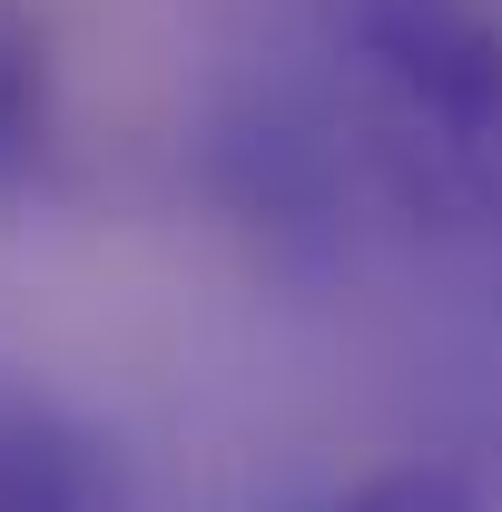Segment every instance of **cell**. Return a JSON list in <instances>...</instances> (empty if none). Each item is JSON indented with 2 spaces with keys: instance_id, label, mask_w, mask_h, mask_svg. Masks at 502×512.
Instances as JSON below:
<instances>
[{
  "instance_id": "obj_2",
  "label": "cell",
  "mask_w": 502,
  "mask_h": 512,
  "mask_svg": "<svg viewBox=\"0 0 502 512\" xmlns=\"http://www.w3.org/2000/svg\"><path fill=\"white\" fill-rule=\"evenodd\" d=\"M0 512H128L119 444L10 365H0Z\"/></svg>"
},
{
  "instance_id": "obj_1",
  "label": "cell",
  "mask_w": 502,
  "mask_h": 512,
  "mask_svg": "<svg viewBox=\"0 0 502 512\" xmlns=\"http://www.w3.org/2000/svg\"><path fill=\"white\" fill-rule=\"evenodd\" d=\"M375 158L424 217H502V20L483 0H345Z\"/></svg>"
},
{
  "instance_id": "obj_3",
  "label": "cell",
  "mask_w": 502,
  "mask_h": 512,
  "mask_svg": "<svg viewBox=\"0 0 502 512\" xmlns=\"http://www.w3.org/2000/svg\"><path fill=\"white\" fill-rule=\"evenodd\" d=\"M50 119H60V79H50V40L0 10V197H20L50 158Z\"/></svg>"
},
{
  "instance_id": "obj_4",
  "label": "cell",
  "mask_w": 502,
  "mask_h": 512,
  "mask_svg": "<svg viewBox=\"0 0 502 512\" xmlns=\"http://www.w3.org/2000/svg\"><path fill=\"white\" fill-rule=\"evenodd\" d=\"M286 512H493V483L453 453H404V463H375L355 483H325Z\"/></svg>"
}]
</instances>
